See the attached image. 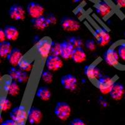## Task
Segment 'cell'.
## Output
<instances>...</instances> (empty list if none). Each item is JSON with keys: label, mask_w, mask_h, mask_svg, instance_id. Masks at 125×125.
I'll use <instances>...</instances> for the list:
<instances>
[{"label": "cell", "mask_w": 125, "mask_h": 125, "mask_svg": "<svg viewBox=\"0 0 125 125\" xmlns=\"http://www.w3.org/2000/svg\"><path fill=\"white\" fill-rule=\"evenodd\" d=\"M71 58L75 62L81 63V62L85 61L86 59V54L84 50L81 47L77 48L74 49Z\"/></svg>", "instance_id": "ffe728a7"}, {"label": "cell", "mask_w": 125, "mask_h": 125, "mask_svg": "<svg viewBox=\"0 0 125 125\" xmlns=\"http://www.w3.org/2000/svg\"><path fill=\"white\" fill-rule=\"evenodd\" d=\"M104 59L109 65L118 67L119 65V58L117 50L114 48H109L104 54Z\"/></svg>", "instance_id": "8992f818"}, {"label": "cell", "mask_w": 125, "mask_h": 125, "mask_svg": "<svg viewBox=\"0 0 125 125\" xmlns=\"http://www.w3.org/2000/svg\"><path fill=\"white\" fill-rule=\"evenodd\" d=\"M46 18L47 21H48L49 24H55L56 23V18L53 14H48Z\"/></svg>", "instance_id": "d6a6232c"}, {"label": "cell", "mask_w": 125, "mask_h": 125, "mask_svg": "<svg viewBox=\"0 0 125 125\" xmlns=\"http://www.w3.org/2000/svg\"><path fill=\"white\" fill-rule=\"evenodd\" d=\"M43 119V114L39 108L31 107L28 111L27 119L31 125H38Z\"/></svg>", "instance_id": "30bf717a"}, {"label": "cell", "mask_w": 125, "mask_h": 125, "mask_svg": "<svg viewBox=\"0 0 125 125\" xmlns=\"http://www.w3.org/2000/svg\"><path fill=\"white\" fill-rule=\"evenodd\" d=\"M1 73H0V80H1Z\"/></svg>", "instance_id": "60d3db41"}, {"label": "cell", "mask_w": 125, "mask_h": 125, "mask_svg": "<svg viewBox=\"0 0 125 125\" xmlns=\"http://www.w3.org/2000/svg\"><path fill=\"white\" fill-rule=\"evenodd\" d=\"M6 38L10 41H15L19 37V31L14 26L8 25L4 29Z\"/></svg>", "instance_id": "d6986e66"}, {"label": "cell", "mask_w": 125, "mask_h": 125, "mask_svg": "<svg viewBox=\"0 0 125 125\" xmlns=\"http://www.w3.org/2000/svg\"><path fill=\"white\" fill-rule=\"evenodd\" d=\"M50 53L51 54V55L58 56H60L61 55V46L60 43L52 41Z\"/></svg>", "instance_id": "4316f807"}, {"label": "cell", "mask_w": 125, "mask_h": 125, "mask_svg": "<svg viewBox=\"0 0 125 125\" xmlns=\"http://www.w3.org/2000/svg\"><path fill=\"white\" fill-rule=\"evenodd\" d=\"M84 73L90 81H96L101 77L100 69L95 64H90L86 66L84 68Z\"/></svg>", "instance_id": "7c38bea8"}, {"label": "cell", "mask_w": 125, "mask_h": 125, "mask_svg": "<svg viewBox=\"0 0 125 125\" xmlns=\"http://www.w3.org/2000/svg\"><path fill=\"white\" fill-rule=\"evenodd\" d=\"M69 42L71 44L74 48H80L83 44V42L80 38L78 37H71L69 40Z\"/></svg>", "instance_id": "f1b7e54d"}, {"label": "cell", "mask_w": 125, "mask_h": 125, "mask_svg": "<svg viewBox=\"0 0 125 125\" xmlns=\"http://www.w3.org/2000/svg\"><path fill=\"white\" fill-rule=\"evenodd\" d=\"M61 46V56L64 60L71 58L74 48L69 41H64L60 43Z\"/></svg>", "instance_id": "2e32d148"}, {"label": "cell", "mask_w": 125, "mask_h": 125, "mask_svg": "<svg viewBox=\"0 0 125 125\" xmlns=\"http://www.w3.org/2000/svg\"><path fill=\"white\" fill-rule=\"evenodd\" d=\"M86 47L88 50L90 51H94L96 49L95 42L93 40H88L86 42Z\"/></svg>", "instance_id": "1f68e13d"}, {"label": "cell", "mask_w": 125, "mask_h": 125, "mask_svg": "<svg viewBox=\"0 0 125 125\" xmlns=\"http://www.w3.org/2000/svg\"><path fill=\"white\" fill-rule=\"evenodd\" d=\"M10 118L16 123H25L28 118V111L25 106L20 105L13 108L10 114Z\"/></svg>", "instance_id": "277c9868"}, {"label": "cell", "mask_w": 125, "mask_h": 125, "mask_svg": "<svg viewBox=\"0 0 125 125\" xmlns=\"http://www.w3.org/2000/svg\"><path fill=\"white\" fill-rule=\"evenodd\" d=\"M11 103L7 98L4 96L0 97V111H6L10 109Z\"/></svg>", "instance_id": "484cf974"}, {"label": "cell", "mask_w": 125, "mask_h": 125, "mask_svg": "<svg viewBox=\"0 0 125 125\" xmlns=\"http://www.w3.org/2000/svg\"><path fill=\"white\" fill-rule=\"evenodd\" d=\"M26 10L28 14L32 18L43 16L44 13V7L41 4L35 1L30 2L28 4Z\"/></svg>", "instance_id": "5b68a950"}, {"label": "cell", "mask_w": 125, "mask_h": 125, "mask_svg": "<svg viewBox=\"0 0 125 125\" xmlns=\"http://www.w3.org/2000/svg\"><path fill=\"white\" fill-rule=\"evenodd\" d=\"M71 109L70 106L66 102H58L54 108V114L58 119L66 121L71 115Z\"/></svg>", "instance_id": "6da1fadb"}, {"label": "cell", "mask_w": 125, "mask_h": 125, "mask_svg": "<svg viewBox=\"0 0 125 125\" xmlns=\"http://www.w3.org/2000/svg\"><path fill=\"white\" fill-rule=\"evenodd\" d=\"M61 26L66 31H76L80 28L79 22L70 17H64L61 19Z\"/></svg>", "instance_id": "9c48e42d"}, {"label": "cell", "mask_w": 125, "mask_h": 125, "mask_svg": "<svg viewBox=\"0 0 125 125\" xmlns=\"http://www.w3.org/2000/svg\"><path fill=\"white\" fill-rule=\"evenodd\" d=\"M9 14L13 20L20 21L24 20L26 13L23 6L18 4H14L9 10Z\"/></svg>", "instance_id": "ba28073f"}, {"label": "cell", "mask_w": 125, "mask_h": 125, "mask_svg": "<svg viewBox=\"0 0 125 125\" xmlns=\"http://www.w3.org/2000/svg\"><path fill=\"white\" fill-rule=\"evenodd\" d=\"M28 79V73L26 71H20V74L18 76V78L17 79V81L19 83H24L27 81V80Z\"/></svg>", "instance_id": "4dcf8cb0"}, {"label": "cell", "mask_w": 125, "mask_h": 125, "mask_svg": "<svg viewBox=\"0 0 125 125\" xmlns=\"http://www.w3.org/2000/svg\"><path fill=\"white\" fill-rule=\"evenodd\" d=\"M125 88L121 83L119 82H115L111 90L109 93L112 99L115 100H120L125 94Z\"/></svg>", "instance_id": "5bb4252c"}, {"label": "cell", "mask_w": 125, "mask_h": 125, "mask_svg": "<svg viewBox=\"0 0 125 125\" xmlns=\"http://www.w3.org/2000/svg\"><path fill=\"white\" fill-rule=\"evenodd\" d=\"M16 125H25V123H16Z\"/></svg>", "instance_id": "f35d334b"}, {"label": "cell", "mask_w": 125, "mask_h": 125, "mask_svg": "<svg viewBox=\"0 0 125 125\" xmlns=\"http://www.w3.org/2000/svg\"><path fill=\"white\" fill-rule=\"evenodd\" d=\"M115 81L113 78L108 76H101L96 81L97 88L104 94H106L110 93Z\"/></svg>", "instance_id": "7a4b0ae2"}, {"label": "cell", "mask_w": 125, "mask_h": 125, "mask_svg": "<svg viewBox=\"0 0 125 125\" xmlns=\"http://www.w3.org/2000/svg\"><path fill=\"white\" fill-rule=\"evenodd\" d=\"M61 84L66 90L73 91L77 87V78L73 74H66L61 78Z\"/></svg>", "instance_id": "8fae6325"}, {"label": "cell", "mask_w": 125, "mask_h": 125, "mask_svg": "<svg viewBox=\"0 0 125 125\" xmlns=\"http://www.w3.org/2000/svg\"><path fill=\"white\" fill-rule=\"evenodd\" d=\"M118 56L119 58V64L123 62L125 65V43H121L118 46L117 48Z\"/></svg>", "instance_id": "d4e9b609"}, {"label": "cell", "mask_w": 125, "mask_h": 125, "mask_svg": "<svg viewBox=\"0 0 125 125\" xmlns=\"http://www.w3.org/2000/svg\"><path fill=\"white\" fill-rule=\"evenodd\" d=\"M0 62H1V60H0Z\"/></svg>", "instance_id": "7bdbcfd3"}, {"label": "cell", "mask_w": 125, "mask_h": 125, "mask_svg": "<svg viewBox=\"0 0 125 125\" xmlns=\"http://www.w3.org/2000/svg\"><path fill=\"white\" fill-rule=\"evenodd\" d=\"M20 71H21L20 70H18L14 67H12L9 71V75H10V76L11 77L12 80L16 81V80H17L18 78Z\"/></svg>", "instance_id": "f546056e"}, {"label": "cell", "mask_w": 125, "mask_h": 125, "mask_svg": "<svg viewBox=\"0 0 125 125\" xmlns=\"http://www.w3.org/2000/svg\"><path fill=\"white\" fill-rule=\"evenodd\" d=\"M117 6L120 8H125V0H115Z\"/></svg>", "instance_id": "8d00e7d4"}, {"label": "cell", "mask_w": 125, "mask_h": 125, "mask_svg": "<svg viewBox=\"0 0 125 125\" xmlns=\"http://www.w3.org/2000/svg\"><path fill=\"white\" fill-rule=\"evenodd\" d=\"M52 41L49 38H44L38 41L36 44V51L41 58L45 59L49 56L51 51Z\"/></svg>", "instance_id": "3957f363"}, {"label": "cell", "mask_w": 125, "mask_h": 125, "mask_svg": "<svg viewBox=\"0 0 125 125\" xmlns=\"http://www.w3.org/2000/svg\"><path fill=\"white\" fill-rule=\"evenodd\" d=\"M41 78L43 81L50 84L53 81V74L50 71H44L41 74Z\"/></svg>", "instance_id": "83f0119b"}, {"label": "cell", "mask_w": 125, "mask_h": 125, "mask_svg": "<svg viewBox=\"0 0 125 125\" xmlns=\"http://www.w3.org/2000/svg\"><path fill=\"white\" fill-rule=\"evenodd\" d=\"M83 13V9L80 8L77 9V11H76V15L77 16H81L82 15Z\"/></svg>", "instance_id": "74e56055"}, {"label": "cell", "mask_w": 125, "mask_h": 125, "mask_svg": "<svg viewBox=\"0 0 125 125\" xmlns=\"http://www.w3.org/2000/svg\"><path fill=\"white\" fill-rule=\"evenodd\" d=\"M69 125H86V124L82 119L80 118H74L70 122Z\"/></svg>", "instance_id": "836d02e7"}, {"label": "cell", "mask_w": 125, "mask_h": 125, "mask_svg": "<svg viewBox=\"0 0 125 125\" xmlns=\"http://www.w3.org/2000/svg\"><path fill=\"white\" fill-rule=\"evenodd\" d=\"M22 57H23V54H22L21 51L19 49L14 48L12 49L11 51L8 56L7 60L13 66H18L19 61Z\"/></svg>", "instance_id": "e0dca14e"}, {"label": "cell", "mask_w": 125, "mask_h": 125, "mask_svg": "<svg viewBox=\"0 0 125 125\" xmlns=\"http://www.w3.org/2000/svg\"><path fill=\"white\" fill-rule=\"evenodd\" d=\"M16 125V123L14 121H13V119H8L6 121H3L1 123L0 125Z\"/></svg>", "instance_id": "e575fe53"}, {"label": "cell", "mask_w": 125, "mask_h": 125, "mask_svg": "<svg viewBox=\"0 0 125 125\" xmlns=\"http://www.w3.org/2000/svg\"><path fill=\"white\" fill-rule=\"evenodd\" d=\"M94 35L101 46L106 45L110 41V36L109 33L103 28L97 29L94 31Z\"/></svg>", "instance_id": "4fadbf2b"}, {"label": "cell", "mask_w": 125, "mask_h": 125, "mask_svg": "<svg viewBox=\"0 0 125 125\" xmlns=\"http://www.w3.org/2000/svg\"></svg>", "instance_id": "b9f144b4"}, {"label": "cell", "mask_w": 125, "mask_h": 125, "mask_svg": "<svg viewBox=\"0 0 125 125\" xmlns=\"http://www.w3.org/2000/svg\"><path fill=\"white\" fill-rule=\"evenodd\" d=\"M51 95V91L46 87H40L36 92V96L43 101L50 100Z\"/></svg>", "instance_id": "603a6c76"}, {"label": "cell", "mask_w": 125, "mask_h": 125, "mask_svg": "<svg viewBox=\"0 0 125 125\" xmlns=\"http://www.w3.org/2000/svg\"><path fill=\"white\" fill-rule=\"evenodd\" d=\"M95 9L98 14L101 16V17H104L108 15L112 11V8L110 6V4L104 1H101L97 3L95 6Z\"/></svg>", "instance_id": "9a60e30c"}, {"label": "cell", "mask_w": 125, "mask_h": 125, "mask_svg": "<svg viewBox=\"0 0 125 125\" xmlns=\"http://www.w3.org/2000/svg\"><path fill=\"white\" fill-rule=\"evenodd\" d=\"M18 67L24 71H30L32 68V63L27 58L22 57L18 64Z\"/></svg>", "instance_id": "cb8c5ba5"}, {"label": "cell", "mask_w": 125, "mask_h": 125, "mask_svg": "<svg viewBox=\"0 0 125 125\" xmlns=\"http://www.w3.org/2000/svg\"><path fill=\"white\" fill-rule=\"evenodd\" d=\"M12 49L11 44L9 41H4L0 43V57L7 58Z\"/></svg>", "instance_id": "7402d4cb"}, {"label": "cell", "mask_w": 125, "mask_h": 125, "mask_svg": "<svg viewBox=\"0 0 125 125\" xmlns=\"http://www.w3.org/2000/svg\"><path fill=\"white\" fill-rule=\"evenodd\" d=\"M6 39V36H5L4 30L0 28V43L4 41Z\"/></svg>", "instance_id": "d590c367"}, {"label": "cell", "mask_w": 125, "mask_h": 125, "mask_svg": "<svg viewBox=\"0 0 125 125\" xmlns=\"http://www.w3.org/2000/svg\"><path fill=\"white\" fill-rule=\"evenodd\" d=\"M45 64L50 71H57L61 69L63 66L61 58L54 55H50L47 58Z\"/></svg>", "instance_id": "52a82bcc"}, {"label": "cell", "mask_w": 125, "mask_h": 125, "mask_svg": "<svg viewBox=\"0 0 125 125\" xmlns=\"http://www.w3.org/2000/svg\"><path fill=\"white\" fill-rule=\"evenodd\" d=\"M31 22L34 28L40 30H44L49 25L46 18L44 17L43 16L41 17L37 18H32Z\"/></svg>", "instance_id": "44dd1931"}, {"label": "cell", "mask_w": 125, "mask_h": 125, "mask_svg": "<svg viewBox=\"0 0 125 125\" xmlns=\"http://www.w3.org/2000/svg\"><path fill=\"white\" fill-rule=\"evenodd\" d=\"M4 90L11 96H15L18 94L20 92V88L17 82L14 80L11 81L8 80L5 83L4 86Z\"/></svg>", "instance_id": "ac0fdd59"}, {"label": "cell", "mask_w": 125, "mask_h": 125, "mask_svg": "<svg viewBox=\"0 0 125 125\" xmlns=\"http://www.w3.org/2000/svg\"><path fill=\"white\" fill-rule=\"evenodd\" d=\"M1 120V113H0V121Z\"/></svg>", "instance_id": "ab89813d"}]
</instances>
